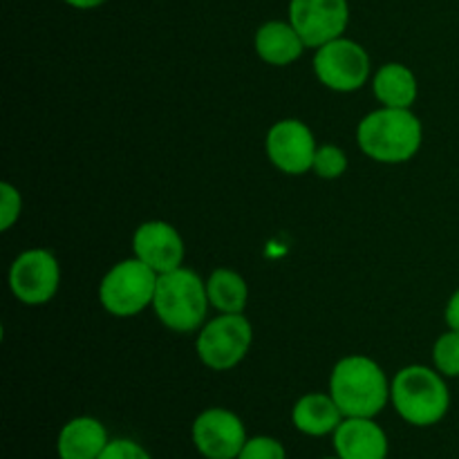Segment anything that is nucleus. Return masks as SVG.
<instances>
[{
  "mask_svg": "<svg viewBox=\"0 0 459 459\" xmlns=\"http://www.w3.org/2000/svg\"><path fill=\"white\" fill-rule=\"evenodd\" d=\"M421 142L424 126L412 110L381 106L359 121V148L379 164H406L420 152Z\"/></svg>",
  "mask_w": 459,
  "mask_h": 459,
  "instance_id": "obj_1",
  "label": "nucleus"
},
{
  "mask_svg": "<svg viewBox=\"0 0 459 459\" xmlns=\"http://www.w3.org/2000/svg\"><path fill=\"white\" fill-rule=\"evenodd\" d=\"M390 384L375 359L350 354L332 368L330 394L343 417H377L390 403Z\"/></svg>",
  "mask_w": 459,
  "mask_h": 459,
  "instance_id": "obj_2",
  "label": "nucleus"
},
{
  "mask_svg": "<svg viewBox=\"0 0 459 459\" xmlns=\"http://www.w3.org/2000/svg\"><path fill=\"white\" fill-rule=\"evenodd\" d=\"M390 403L415 429L437 426L451 411L446 377L429 366L402 368L390 384Z\"/></svg>",
  "mask_w": 459,
  "mask_h": 459,
  "instance_id": "obj_3",
  "label": "nucleus"
},
{
  "mask_svg": "<svg viewBox=\"0 0 459 459\" xmlns=\"http://www.w3.org/2000/svg\"><path fill=\"white\" fill-rule=\"evenodd\" d=\"M209 307L206 281L193 269L179 267L157 278L152 312L166 330L178 334L197 332L206 323Z\"/></svg>",
  "mask_w": 459,
  "mask_h": 459,
  "instance_id": "obj_4",
  "label": "nucleus"
},
{
  "mask_svg": "<svg viewBox=\"0 0 459 459\" xmlns=\"http://www.w3.org/2000/svg\"><path fill=\"white\" fill-rule=\"evenodd\" d=\"M157 278L160 273L134 255L121 260L112 264L99 282V303L117 318L137 316L143 309L152 307Z\"/></svg>",
  "mask_w": 459,
  "mask_h": 459,
  "instance_id": "obj_5",
  "label": "nucleus"
},
{
  "mask_svg": "<svg viewBox=\"0 0 459 459\" xmlns=\"http://www.w3.org/2000/svg\"><path fill=\"white\" fill-rule=\"evenodd\" d=\"M254 343V327L245 314H218L197 332V359L213 372L233 370Z\"/></svg>",
  "mask_w": 459,
  "mask_h": 459,
  "instance_id": "obj_6",
  "label": "nucleus"
},
{
  "mask_svg": "<svg viewBox=\"0 0 459 459\" xmlns=\"http://www.w3.org/2000/svg\"><path fill=\"white\" fill-rule=\"evenodd\" d=\"M314 74L332 92L350 94L361 90L370 79V56L352 39L330 40L314 52Z\"/></svg>",
  "mask_w": 459,
  "mask_h": 459,
  "instance_id": "obj_7",
  "label": "nucleus"
},
{
  "mask_svg": "<svg viewBox=\"0 0 459 459\" xmlns=\"http://www.w3.org/2000/svg\"><path fill=\"white\" fill-rule=\"evenodd\" d=\"M9 290L27 307L48 305L61 287V264L48 249H27L9 267Z\"/></svg>",
  "mask_w": 459,
  "mask_h": 459,
  "instance_id": "obj_8",
  "label": "nucleus"
},
{
  "mask_svg": "<svg viewBox=\"0 0 459 459\" xmlns=\"http://www.w3.org/2000/svg\"><path fill=\"white\" fill-rule=\"evenodd\" d=\"M245 424L229 408H206L191 426V442L204 459H238L247 444Z\"/></svg>",
  "mask_w": 459,
  "mask_h": 459,
  "instance_id": "obj_9",
  "label": "nucleus"
},
{
  "mask_svg": "<svg viewBox=\"0 0 459 459\" xmlns=\"http://www.w3.org/2000/svg\"><path fill=\"white\" fill-rule=\"evenodd\" d=\"M309 49L341 39L348 30V0H290V18Z\"/></svg>",
  "mask_w": 459,
  "mask_h": 459,
  "instance_id": "obj_10",
  "label": "nucleus"
},
{
  "mask_svg": "<svg viewBox=\"0 0 459 459\" xmlns=\"http://www.w3.org/2000/svg\"><path fill=\"white\" fill-rule=\"evenodd\" d=\"M269 161L285 175H305L312 170L318 143L309 126L300 119H281L264 139Z\"/></svg>",
  "mask_w": 459,
  "mask_h": 459,
  "instance_id": "obj_11",
  "label": "nucleus"
},
{
  "mask_svg": "<svg viewBox=\"0 0 459 459\" xmlns=\"http://www.w3.org/2000/svg\"><path fill=\"white\" fill-rule=\"evenodd\" d=\"M133 254L155 273H169L184 267V240L173 224L148 220L133 233Z\"/></svg>",
  "mask_w": 459,
  "mask_h": 459,
  "instance_id": "obj_12",
  "label": "nucleus"
},
{
  "mask_svg": "<svg viewBox=\"0 0 459 459\" xmlns=\"http://www.w3.org/2000/svg\"><path fill=\"white\" fill-rule=\"evenodd\" d=\"M334 455L341 459H388L390 442L375 417H345L332 435Z\"/></svg>",
  "mask_w": 459,
  "mask_h": 459,
  "instance_id": "obj_13",
  "label": "nucleus"
},
{
  "mask_svg": "<svg viewBox=\"0 0 459 459\" xmlns=\"http://www.w3.org/2000/svg\"><path fill=\"white\" fill-rule=\"evenodd\" d=\"M110 444L108 429L97 417L81 415L67 421L56 437L58 459H99Z\"/></svg>",
  "mask_w": 459,
  "mask_h": 459,
  "instance_id": "obj_14",
  "label": "nucleus"
},
{
  "mask_svg": "<svg viewBox=\"0 0 459 459\" xmlns=\"http://www.w3.org/2000/svg\"><path fill=\"white\" fill-rule=\"evenodd\" d=\"M254 45L255 54L264 63L276 67H285L296 63L303 56L305 48H307L290 21H269L264 25H260L258 31H255Z\"/></svg>",
  "mask_w": 459,
  "mask_h": 459,
  "instance_id": "obj_15",
  "label": "nucleus"
},
{
  "mask_svg": "<svg viewBox=\"0 0 459 459\" xmlns=\"http://www.w3.org/2000/svg\"><path fill=\"white\" fill-rule=\"evenodd\" d=\"M343 420V412L336 406L330 393H307L291 408V424L299 433L307 435V437L334 435V430L339 429Z\"/></svg>",
  "mask_w": 459,
  "mask_h": 459,
  "instance_id": "obj_16",
  "label": "nucleus"
},
{
  "mask_svg": "<svg viewBox=\"0 0 459 459\" xmlns=\"http://www.w3.org/2000/svg\"><path fill=\"white\" fill-rule=\"evenodd\" d=\"M372 92L377 101L384 108H403L412 110V103L417 101L420 85L412 70L403 63H384L372 76Z\"/></svg>",
  "mask_w": 459,
  "mask_h": 459,
  "instance_id": "obj_17",
  "label": "nucleus"
},
{
  "mask_svg": "<svg viewBox=\"0 0 459 459\" xmlns=\"http://www.w3.org/2000/svg\"><path fill=\"white\" fill-rule=\"evenodd\" d=\"M206 294L218 314H245L249 303V285L233 269H215L206 278Z\"/></svg>",
  "mask_w": 459,
  "mask_h": 459,
  "instance_id": "obj_18",
  "label": "nucleus"
},
{
  "mask_svg": "<svg viewBox=\"0 0 459 459\" xmlns=\"http://www.w3.org/2000/svg\"><path fill=\"white\" fill-rule=\"evenodd\" d=\"M433 368L446 379L459 377V332L448 327L433 345Z\"/></svg>",
  "mask_w": 459,
  "mask_h": 459,
  "instance_id": "obj_19",
  "label": "nucleus"
},
{
  "mask_svg": "<svg viewBox=\"0 0 459 459\" xmlns=\"http://www.w3.org/2000/svg\"><path fill=\"white\" fill-rule=\"evenodd\" d=\"M312 170L321 179L343 178L345 170H348V155H345L343 148L334 146V143H323L314 155Z\"/></svg>",
  "mask_w": 459,
  "mask_h": 459,
  "instance_id": "obj_20",
  "label": "nucleus"
},
{
  "mask_svg": "<svg viewBox=\"0 0 459 459\" xmlns=\"http://www.w3.org/2000/svg\"><path fill=\"white\" fill-rule=\"evenodd\" d=\"M238 459H287V451L281 439L269 435H254L247 439Z\"/></svg>",
  "mask_w": 459,
  "mask_h": 459,
  "instance_id": "obj_21",
  "label": "nucleus"
},
{
  "mask_svg": "<svg viewBox=\"0 0 459 459\" xmlns=\"http://www.w3.org/2000/svg\"><path fill=\"white\" fill-rule=\"evenodd\" d=\"M22 213V197L9 182L0 184V231H9Z\"/></svg>",
  "mask_w": 459,
  "mask_h": 459,
  "instance_id": "obj_22",
  "label": "nucleus"
},
{
  "mask_svg": "<svg viewBox=\"0 0 459 459\" xmlns=\"http://www.w3.org/2000/svg\"><path fill=\"white\" fill-rule=\"evenodd\" d=\"M99 459H152V455L134 439L119 437L110 439V444H108Z\"/></svg>",
  "mask_w": 459,
  "mask_h": 459,
  "instance_id": "obj_23",
  "label": "nucleus"
},
{
  "mask_svg": "<svg viewBox=\"0 0 459 459\" xmlns=\"http://www.w3.org/2000/svg\"><path fill=\"white\" fill-rule=\"evenodd\" d=\"M444 321L451 330L459 332V290L453 291V296L448 299L446 309H444Z\"/></svg>",
  "mask_w": 459,
  "mask_h": 459,
  "instance_id": "obj_24",
  "label": "nucleus"
},
{
  "mask_svg": "<svg viewBox=\"0 0 459 459\" xmlns=\"http://www.w3.org/2000/svg\"><path fill=\"white\" fill-rule=\"evenodd\" d=\"M65 4H70V7L74 9H97L101 7V4H106L108 0H63Z\"/></svg>",
  "mask_w": 459,
  "mask_h": 459,
  "instance_id": "obj_25",
  "label": "nucleus"
},
{
  "mask_svg": "<svg viewBox=\"0 0 459 459\" xmlns=\"http://www.w3.org/2000/svg\"><path fill=\"white\" fill-rule=\"evenodd\" d=\"M323 459H341L339 455H334V457H323Z\"/></svg>",
  "mask_w": 459,
  "mask_h": 459,
  "instance_id": "obj_26",
  "label": "nucleus"
}]
</instances>
